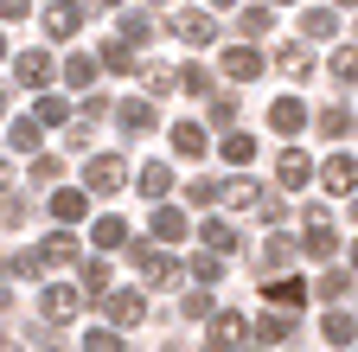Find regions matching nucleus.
<instances>
[{"label":"nucleus","mask_w":358,"mask_h":352,"mask_svg":"<svg viewBox=\"0 0 358 352\" xmlns=\"http://www.w3.org/2000/svg\"><path fill=\"white\" fill-rule=\"evenodd\" d=\"M301 250H307L313 262H333V250H339V237H333V225H327L320 205H307V237H301Z\"/></svg>","instance_id":"1"},{"label":"nucleus","mask_w":358,"mask_h":352,"mask_svg":"<svg viewBox=\"0 0 358 352\" xmlns=\"http://www.w3.org/2000/svg\"><path fill=\"white\" fill-rule=\"evenodd\" d=\"M38 307H45V321H52V327H64V321H77V314H83V288H71V282H52Z\"/></svg>","instance_id":"2"},{"label":"nucleus","mask_w":358,"mask_h":352,"mask_svg":"<svg viewBox=\"0 0 358 352\" xmlns=\"http://www.w3.org/2000/svg\"><path fill=\"white\" fill-rule=\"evenodd\" d=\"M128 180V160L122 154H96V160H90V173H83V192H115Z\"/></svg>","instance_id":"3"},{"label":"nucleus","mask_w":358,"mask_h":352,"mask_svg":"<svg viewBox=\"0 0 358 352\" xmlns=\"http://www.w3.org/2000/svg\"><path fill=\"white\" fill-rule=\"evenodd\" d=\"M103 307H109V321H115V327H141L148 295H134V288H103Z\"/></svg>","instance_id":"4"},{"label":"nucleus","mask_w":358,"mask_h":352,"mask_svg":"<svg viewBox=\"0 0 358 352\" xmlns=\"http://www.w3.org/2000/svg\"><path fill=\"white\" fill-rule=\"evenodd\" d=\"M52 77H58V64L45 58V52H20L13 58V83H20V90H45Z\"/></svg>","instance_id":"5"},{"label":"nucleus","mask_w":358,"mask_h":352,"mask_svg":"<svg viewBox=\"0 0 358 352\" xmlns=\"http://www.w3.org/2000/svg\"><path fill=\"white\" fill-rule=\"evenodd\" d=\"M205 321H211V346H243L250 339V321L237 314V307H211Z\"/></svg>","instance_id":"6"},{"label":"nucleus","mask_w":358,"mask_h":352,"mask_svg":"<svg viewBox=\"0 0 358 352\" xmlns=\"http://www.w3.org/2000/svg\"><path fill=\"white\" fill-rule=\"evenodd\" d=\"M115 128L122 135H148V128H160V115H154V103L128 97V103H115Z\"/></svg>","instance_id":"7"},{"label":"nucleus","mask_w":358,"mask_h":352,"mask_svg":"<svg viewBox=\"0 0 358 352\" xmlns=\"http://www.w3.org/2000/svg\"><path fill=\"white\" fill-rule=\"evenodd\" d=\"M134 269H141V282L148 288H166L179 269H173V256H160V250H141V244H134Z\"/></svg>","instance_id":"8"},{"label":"nucleus","mask_w":358,"mask_h":352,"mask_svg":"<svg viewBox=\"0 0 358 352\" xmlns=\"http://www.w3.org/2000/svg\"><path fill=\"white\" fill-rule=\"evenodd\" d=\"M250 339H268V346H282V339H294V314H288V307H275V314H262V321H250Z\"/></svg>","instance_id":"9"},{"label":"nucleus","mask_w":358,"mask_h":352,"mask_svg":"<svg viewBox=\"0 0 358 352\" xmlns=\"http://www.w3.org/2000/svg\"><path fill=\"white\" fill-rule=\"evenodd\" d=\"M275 180H282V186H288V192H301V186H307V180H313V160H307V154H301V148H288V154H282V160H275Z\"/></svg>","instance_id":"10"},{"label":"nucleus","mask_w":358,"mask_h":352,"mask_svg":"<svg viewBox=\"0 0 358 352\" xmlns=\"http://www.w3.org/2000/svg\"><path fill=\"white\" fill-rule=\"evenodd\" d=\"M173 32L186 38V45H211V38H217L211 13H173Z\"/></svg>","instance_id":"11"},{"label":"nucleus","mask_w":358,"mask_h":352,"mask_svg":"<svg viewBox=\"0 0 358 352\" xmlns=\"http://www.w3.org/2000/svg\"><path fill=\"white\" fill-rule=\"evenodd\" d=\"M320 180H327V186H333V192L345 199V192L358 186V167H352V154H327V167H320Z\"/></svg>","instance_id":"12"},{"label":"nucleus","mask_w":358,"mask_h":352,"mask_svg":"<svg viewBox=\"0 0 358 352\" xmlns=\"http://www.w3.org/2000/svg\"><path fill=\"white\" fill-rule=\"evenodd\" d=\"M224 77H237V83L262 77V52H250V45H231V52H224Z\"/></svg>","instance_id":"13"},{"label":"nucleus","mask_w":358,"mask_h":352,"mask_svg":"<svg viewBox=\"0 0 358 352\" xmlns=\"http://www.w3.org/2000/svg\"><path fill=\"white\" fill-rule=\"evenodd\" d=\"M205 148H211V135H205L199 122H179V128H173V154H179V160H199Z\"/></svg>","instance_id":"14"},{"label":"nucleus","mask_w":358,"mask_h":352,"mask_svg":"<svg viewBox=\"0 0 358 352\" xmlns=\"http://www.w3.org/2000/svg\"><path fill=\"white\" fill-rule=\"evenodd\" d=\"M268 122H275V135H301V128H307V109H301V97H282L275 109H268Z\"/></svg>","instance_id":"15"},{"label":"nucleus","mask_w":358,"mask_h":352,"mask_svg":"<svg viewBox=\"0 0 358 352\" xmlns=\"http://www.w3.org/2000/svg\"><path fill=\"white\" fill-rule=\"evenodd\" d=\"M83 26V7H71V0H52V13H45V32L52 38H71Z\"/></svg>","instance_id":"16"},{"label":"nucleus","mask_w":358,"mask_h":352,"mask_svg":"<svg viewBox=\"0 0 358 352\" xmlns=\"http://www.w3.org/2000/svg\"><path fill=\"white\" fill-rule=\"evenodd\" d=\"M199 244H205L211 256H231V250H237V231L224 225V218H205V231H199Z\"/></svg>","instance_id":"17"},{"label":"nucleus","mask_w":358,"mask_h":352,"mask_svg":"<svg viewBox=\"0 0 358 352\" xmlns=\"http://www.w3.org/2000/svg\"><path fill=\"white\" fill-rule=\"evenodd\" d=\"M96 71H103V64L90 58V52H71V58H64V83H71V90H90V83H96Z\"/></svg>","instance_id":"18"},{"label":"nucleus","mask_w":358,"mask_h":352,"mask_svg":"<svg viewBox=\"0 0 358 352\" xmlns=\"http://www.w3.org/2000/svg\"><path fill=\"white\" fill-rule=\"evenodd\" d=\"M38 262H52V269L77 262V237H71V231H52V237H45V250H38Z\"/></svg>","instance_id":"19"},{"label":"nucleus","mask_w":358,"mask_h":352,"mask_svg":"<svg viewBox=\"0 0 358 352\" xmlns=\"http://www.w3.org/2000/svg\"><path fill=\"white\" fill-rule=\"evenodd\" d=\"M32 122H38V128H64V122H71V103H64V97H38V103H32Z\"/></svg>","instance_id":"20"},{"label":"nucleus","mask_w":358,"mask_h":352,"mask_svg":"<svg viewBox=\"0 0 358 352\" xmlns=\"http://www.w3.org/2000/svg\"><path fill=\"white\" fill-rule=\"evenodd\" d=\"M83 211H90V199H83V192H71V186H64V192H52V218H58V225H77Z\"/></svg>","instance_id":"21"},{"label":"nucleus","mask_w":358,"mask_h":352,"mask_svg":"<svg viewBox=\"0 0 358 352\" xmlns=\"http://www.w3.org/2000/svg\"><path fill=\"white\" fill-rule=\"evenodd\" d=\"M154 237H160V244H179V237H186V211L160 205V211H154Z\"/></svg>","instance_id":"22"},{"label":"nucleus","mask_w":358,"mask_h":352,"mask_svg":"<svg viewBox=\"0 0 358 352\" xmlns=\"http://www.w3.org/2000/svg\"><path fill=\"white\" fill-rule=\"evenodd\" d=\"M307 301V282H268V307H288V314H301Z\"/></svg>","instance_id":"23"},{"label":"nucleus","mask_w":358,"mask_h":352,"mask_svg":"<svg viewBox=\"0 0 358 352\" xmlns=\"http://www.w3.org/2000/svg\"><path fill=\"white\" fill-rule=\"evenodd\" d=\"M90 237H96V250H122V244H128V225L109 211V218H96V231H90Z\"/></svg>","instance_id":"24"},{"label":"nucleus","mask_w":358,"mask_h":352,"mask_svg":"<svg viewBox=\"0 0 358 352\" xmlns=\"http://www.w3.org/2000/svg\"><path fill=\"white\" fill-rule=\"evenodd\" d=\"M7 148H20V154H38V122H32V115H20V122L7 128Z\"/></svg>","instance_id":"25"},{"label":"nucleus","mask_w":358,"mask_h":352,"mask_svg":"<svg viewBox=\"0 0 358 352\" xmlns=\"http://www.w3.org/2000/svg\"><path fill=\"white\" fill-rule=\"evenodd\" d=\"M320 333H327L333 346H352V339H358V327H352V314H345V307H333V314H327V327H320Z\"/></svg>","instance_id":"26"},{"label":"nucleus","mask_w":358,"mask_h":352,"mask_svg":"<svg viewBox=\"0 0 358 352\" xmlns=\"http://www.w3.org/2000/svg\"><path fill=\"white\" fill-rule=\"evenodd\" d=\"M313 295H320V301H345V295H352V269H327Z\"/></svg>","instance_id":"27"},{"label":"nucleus","mask_w":358,"mask_h":352,"mask_svg":"<svg viewBox=\"0 0 358 352\" xmlns=\"http://www.w3.org/2000/svg\"><path fill=\"white\" fill-rule=\"evenodd\" d=\"M282 262H294V237H282V231H275V237L262 244V269H282Z\"/></svg>","instance_id":"28"},{"label":"nucleus","mask_w":358,"mask_h":352,"mask_svg":"<svg viewBox=\"0 0 358 352\" xmlns=\"http://www.w3.org/2000/svg\"><path fill=\"white\" fill-rule=\"evenodd\" d=\"M224 160H231V167H250L256 160V141L243 135V128H237V135H224Z\"/></svg>","instance_id":"29"},{"label":"nucleus","mask_w":358,"mask_h":352,"mask_svg":"<svg viewBox=\"0 0 358 352\" xmlns=\"http://www.w3.org/2000/svg\"><path fill=\"white\" fill-rule=\"evenodd\" d=\"M141 192H148V199H160V192H173V173H166L160 160H148V167H141Z\"/></svg>","instance_id":"30"},{"label":"nucleus","mask_w":358,"mask_h":352,"mask_svg":"<svg viewBox=\"0 0 358 352\" xmlns=\"http://www.w3.org/2000/svg\"><path fill=\"white\" fill-rule=\"evenodd\" d=\"M96 64H109V71H134V45H128V38H109Z\"/></svg>","instance_id":"31"},{"label":"nucleus","mask_w":358,"mask_h":352,"mask_svg":"<svg viewBox=\"0 0 358 352\" xmlns=\"http://www.w3.org/2000/svg\"><path fill=\"white\" fill-rule=\"evenodd\" d=\"M173 83H179V90H192V97H205L211 90V71L205 64H186V71H173Z\"/></svg>","instance_id":"32"},{"label":"nucleus","mask_w":358,"mask_h":352,"mask_svg":"<svg viewBox=\"0 0 358 352\" xmlns=\"http://www.w3.org/2000/svg\"><path fill=\"white\" fill-rule=\"evenodd\" d=\"M320 135H327V141H345V135H352V109H327V115H320Z\"/></svg>","instance_id":"33"},{"label":"nucleus","mask_w":358,"mask_h":352,"mask_svg":"<svg viewBox=\"0 0 358 352\" xmlns=\"http://www.w3.org/2000/svg\"><path fill=\"white\" fill-rule=\"evenodd\" d=\"M275 64H282L288 77H307V71H313V58H307L301 45H282V52H275Z\"/></svg>","instance_id":"34"},{"label":"nucleus","mask_w":358,"mask_h":352,"mask_svg":"<svg viewBox=\"0 0 358 352\" xmlns=\"http://www.w3.org/2000/svg\"><path fill=\"white\" fill-rule=\"evenodd\" d=\"M301 32H307V38H333V32H339V20H333V13H320V7H313V13L301 20Z\"/></svg>","instance_id":"35"},{"label":"nucleus","mask_w":358,"mask_h":352,"mask_svg":"<svg viewBox=\"0 0 358 352\" xmlns=\"http://www.w3.org/2000/svg\"><path fill=\"white\" fill-rule=\"evenodd\" d=\"M122 38H154V13H122Z\"/></svg>","instance_id":"36"},{"label":"nucleus","mask_w":358,"mask_h":352,"mask_svg":"<svg viewBox=\"0 0 358 352\" xmlns=\"http://www.w3.org/2000/svg\"><path fill=\"white\" fill-rule=\"evenodd\" d=\"M83 288H90V301H96V295L109 288V262H96V256H90V262H83Z\"/></svg>","instance_id":"37"},{"label":"nucleus","mask_w":358,"mask_h":352,"mask_svg":"<svg viewBox=\"0 0 358 352\" xmlns=\"http://www.w3.org/2000/svg\"><path fill=\"white\" fill-rule=\"evenodd\" d=\"M83 346H90V352H122V339H115L109 327H90V333H83Z\"/></svg>","instance_id":"38"},{"label":"nucleus","mask_w":358,"mask_h":352,"mask_svg":"<svg viewBox=\"0 0 358 352\" xmlns=\"http://www.w3.org/2000/svg\"><path fill=\"white\" fill-rule=\"evenodd\" d=\"M237 26H243V32H256V38H262V32H268V26H275V20H268V7H243V20H237Z\"/></svg>","instance_id":"39"},{"label":"nucleus","mask_w":358,"mask_h":352,"mask_svg":"<svg viewBox=\"0 0 358 352\" xmlns=\"http://www.w3.org/2000/svg\"><path fill=\"white\" fill-rule=\"evenodd\" d=\"M58 180V154H38L32 160V186H52Z\"/></svg>","instance_id":"40"},{"label":"nucleus","mask_w":358,"mask_h":352,"mask_svg":"<svg viewBox=\"0 0 358 352\" xmlns=\"http://www.w3.org/2000/svg\"><path fill=\"white\" fill-rule=\"evenodd\" d=\"M250 205H256V218H268V225L282 218V199H275V192H262V186H256V199H250Z\"/></svg>","instance_id":"41"},{"label":"nucleus","mask_w":358,"mask_h":352,"mask_svg":"<svg viewBox=\"0 0 358 352\" xmlns=\"http://www.w3.org/2000/svg\"><path fill=\"white\" fill-rule=\"evenodd\" d=\"M333 77L352 90V77H358V64H352V45H345V52H333Z\"/></svg>","instance_id":"42"},{"label":"nucleus","mask_w":358,"mask_h":352,"mask_svg":"<svg viewBox=\"0 0 358 352\" xmlns=\"http://www.w3.org/2000/svg\"><path fill=\"white\" fill-rule=\"evenodd\" d=\"M7 276H38V256H32V250H20V256H7Z\"/></svg>","instance_id":"43"},{"label":"nucleus","mask_w":358,"mask_h":352,"mask_svg":"<svg viewBox=\"0 0 358 352\" xmlns=\"http://www.w3.org/2000/svg\"><path fill=\"white\" fill-rule=\"evenodd\" d=\"M211 122H217V128H231V122H237V103H231V97H217V103H211Z\"/></svg>","instance_id":"44"},{"label":"nucleus","mask_w":358,"mask_h":352,"mask_svg":"<svg viewBox=\"0 0 358 352\" xmlns=\"http://www.w3.org/2000/svg\"><path fill=\"white\" fill-rule=\"evenodd\" d=\"M217 262H224V256H211V250H205V256L192 262V276H199V282H211V276H217Z\"/></svg>","instance_id":"45"},{"label":"nucleus","mask_w":358,"mask_h":352,"mask_svg":"<svg viewBox=\"0 0 358 352\" xmlns=\"http://www.w3.org/2000/svg\"><path fill=\"white\" fill-rule=\"evenodd\" d=\"M211 314V295H186V321H205Z\"/></svg>","instance_id":"46"},{"label":"nucleus","mask_w":358,"mask_h":352,"mask_svg":"<svg viewBox=\"0 0 358 352\" xmlns=\"http://www.w3.org/2000/svg\"><path fill=\"white\" fill-rule=\"evenodd\" d=\"M0 13H7V20H26V13H32V0H0Z\"/></svg>","instance_id":"47"},{"label":"nucleus","mask_w":358,"mask_h":352,"mask_svg":"<svg viewBox=\"0 0 358 352\" xmlns=\"http://www.w3.org/2000/svg\"><path fill=\"white\" fill-rule=\"evenodd\" d=\"M0 186H13V167H7V160H0Z\"/></svg>","instance_id":"48"},{"label":"nucleus","mask_w":358,"mask_h":352,"mask_svg":"<svg viewBox=\"0 0 358 352\" xmlns=\"http://www.w3.org/2000/svg\"><path fill=\"white\" fill-rule=\"evenodd\" d=\"M7 307H13V295H7V288H0V314H7Z\"/></svg>","instance_id":"49"},{"label":"nucleus","mask_w":358,"mask_h":352,"mask_svg":"<svg viewBox=\"0 0 358 352\" xmlns=\"http://www.w3.org/2000/svg\"><path fill=\"white\" fill-rule=\"evenodd\" d=\"M0 64H7V32H0Z\"/></svg>","instance_id":"50"},{"label":"nucleus","mask_w":358,"mask_h":352,"mask_svg":"<svg viewBox=\"0 0 358 352\" xmlns=\"http://www.w3.org/2000/svg\"><path fill=\"white\" fill-rule=\"evenodd\" d=\"M0 115H7V83H0Z\"/></svg>","instance_id":"51"},{"label":"nucleus","mask_w":358,"mask_h":352,"mask_svg":"<svg viewBox=\"0 0 358 352\" xmlns=\"http://www.w3.org/2000/svg\"><path fill=\"white\" fill-rule=\"evenodd\" d=\"M211 7H237V0H211Z\"/></svg>","instance_id":"52"},{"label":"nucleus","mask_w":358,"mask_h":352,"mask_svg":"<svg viewBox=\"0 0 358 352\" xmlns=\"http://www.w3.org/2000/svg\"><path fill=\"white\" fill-rule=\"evenodd\" d=\"M339 7H352V0H339Z\"/></svg>","instance_id":"53"}]
</instances>
